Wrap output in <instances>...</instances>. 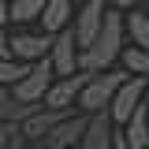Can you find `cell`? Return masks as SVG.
Listing matches in <instances>:
<instances>
[{
	"label": "cell",
	"instance_id": "1",
	"mask_svg": "<svg viewBox=\"0 0 149 149\" xmlns=\"http://www.w3.org/2000/svg\"><path fill=\"white\" fill-rule=\"evenodd\" d=\"M123 49H127V11L108 8L104 30H101V37H97L90 49L82 52L78 67H82V71H90V74H104V71H112V63L123 56Z\"/></svg>",
	"mask_w": 149,
	"mask_h": 149
},
{
	"label": "cell",
	"instance_id": "2",
	"mask_svg": "<svg viewBox=\"0 0 149 149\" xmlns=\"http://www.w3.org/2000/svg\"><path fill=\"white\" fill-rule=\"evenodd\" d=\"M127 78H130L127 71H104V74H93L90 86H86V90H82V97H78V112H86V116L108 112L112 101H116V93H119V86H123Z\"/></svg>",
	"mask_w": 149,
	"mask_h": 149
},
{
	"label": "cell",
	"instance_id": "3",
	"mask_svg": "<svg viewBox=\"0 0 149 149\" xmlns=\"http://www.w3.org/2000/svg\"><path fill=\"white\" fill-rule=\"evenodd\" d=\"M108 8H112V0H82V8L74 11L71 34H74V41H78V49H82V52H86L93 41L101 37L104 19H108Z\"/></svg>",
	"mask_w": 149,
	"mask_h": 149
},
{
	"label": "cell",
	"instance_id": "4",
	"mask_svg": "<svg viewBox=\"0 0 149 149\" xmlns=\"http://www.w3.org/2000/svg\"><path fill=\"white\" fill-rule=\"evenodd\" d=\"M52 82H56L52 60H41V63L30 67V74L19 86H11V93H15V101H22V104H45V93L52 90Z\"/></svg>",
	"mask_w": 149,
	"mask_h": 149
},
{
	"label": "cell",
	"instance_id": "5",
	"mask_svg": "<svg viewBox=\"0 0 149 149\" xmlns=\"http://www.w3.org/2000/svg\"><path fill=\"white\" fill-rule=\"evenodd\" d=\"M90 71H78L71 74V78H56L52 90L45 93V108L52 112H78V97H82V90L90 86Z\"/></svg>",
	"mask_w": 149,
	"mask_h": 149
},
{
	"label": "cell",
	"instance_id": "6",
	"mask_svg": "<svg viewBox=\"0 0 149 149\" xmlns=\"http://www.w3.org/2000/svg\"><path fill=\"white\" fill-rule=\"evenodd\" d=\"M52 41H56V37L41 34V30H37V34H30V30H15V34H11V60L34 67V63H41V60H49Z\"/></svg>",
	"mask_w": 149,
	"mask_h": 149
},
{
	"label": "cell",
	"instance_id": "7",
	"mask_svg": "<svg viewBox=\"0 0 149 149\" xmlns=\"http://www.w3.org/2000/svg\"><path fill=\"white\" fill-rule=\"evenodd\" d=\"M142 104H146V78H127V82L119 86V93H116L112 108H108L112 123L123 130V127H127V119H130L138 108H142Z\"/></svg>",
	"mask_w": 149,
	"mask_h": 149
},
{
	"label": "cell",
	"instance_id": "8",
	"mask_svg": "<svg viewBox=\"0 0 149 149\" xmlns=\"http://www.w3.org/2000/svg\"><path fill=\"white\" fill-rule=\"evenodd\" d=\"M86 127H90V116L86 112H71L63 123H56L52 134L45 138V142H37V146H49V149H78L82 146V138H86Z\"/></svg>",
	"mask_w": 149,
	"mask_h": 149
},
{
	"label": "cell",
	"instance_id": "9",
	"mask_svg": "<svg viewBox=\"0 0 149 149\" xmlns=\"http://www.w3.org/2000/svg\"><path fill=\"white\" fill-rule=\"evenodd\" d=\"M49 60H52L56 78H71V74H78V71H82V67H78V60H82V49H78V41H74V34H71V30L56 34Z\"/></svg>",
	"mask_w": 149,
	"mask_h": 149
},
{
	"label": "cell",
	"instance_id": "10",
	"mask_svg": "<svg viewBox=\"0 0 149 149\" xmlns=\"http://www.w3.org/2000/svg\"><path fill=\"white\" fill-rule=\"evenodd\" d=\"M116 138H119V127L112 123V116L97 112V116H90V127H86V138L78 149H116Z\"/></svg>",
	"mask_w": 149,
	"mask_h": 149
},
{
	"label": "cell",
	"instance_id": "11",
	"mask_svg": "<svg viewBox=\"0 0 149 149\" xmlns=\"http://www.w3.org/2000/svg\"><path fill=\"white\" fill-rule=\"evenodd\" d=\"M74 22V0H49L45 4V15H41V34H63V30H71Z\"/></svg>",
	"mask_w": 149,
	"mask_h": 149
},
{
	"label": "cell",
	"instance_id": "12",
	"mask_svg": "<svg viewBox=\"0 0 149 149\" xmlns=\"http://www.w3.org/2000/svg\"><path fill=\"white\" fill-rule=\"evenodd\" d=\"M67 116H71V112H52V108H41L34 116V119H26V123H22V138H26V142H45V138H49V134H52V127L56 123H63V119H67Z\"/></svg>",
	"mask_w": 149,
	"mask_h": 149
},
{
	"label": "cell",
	"instance_id": "13",
	"mask_svg": "<svg viewBox=\"0 0 149 149\" xmlns=\"http://www.w3.org/2000/svg\"><path fill=\"white\" fill-rule=\"evenodd\" d=\"M119 134L127 138V146H130V149H149V101L127 119V127L119 130Z\"/></svg>",
	"mask_w": 149,
	"mask_h": 149
},
{
	"label": "cell",
	"instance_id": "14",
	"mask_svg": "<svg viewBox=\"0 0 149 149\" xmlns=\"http://www.w3.org/2000/svg\"><path fill=\"white\" fill-rule=\"evenodd\" d=\"M45 4H49V0H11V4H8V22H15V26L41 22V15H45Z\"/></svg>",
	"mask_w": 149,
	"mask_h": 149
},
{
	"label": "cell",
	"instance_id": "15",
	"mask_svg": "<svg viewBox=\"0 0 149 149\" xmlns=\"http://www.w3.org/2000/svg\"><path fill=\"white\" fill-rule=\"evenodd\" d=\"M127 37L134 49H146L149 52V11H127Z\"/></svg>",
	"mask_w": 149,
	"mask_h": 149
},
{
	"label": "cell",
	"instance_id": "16",
	"mask_svg": "<svg viewBox=\"0 0 149 149\" xmlns=\"http://www.w3.org/2000/svg\"><path fill=\"white\" fill-rule=\"evenodd\" d=\"M119 63H123V71H127L130 78H149V52H146V49L127 45L123 56H119Z\"/></svg>",
	"mask_w": 149,
	"mask_h": 149
},
{
	"label": "cell",
	"instance_id": "17",
	"mask_svg": "<svg viewBox=\"0 0 149 149\" xmlns=\"http://www.w3.org/2000/svg\"><path fill=\"white\" fill-rule=\"evenodd\" d=\"M26 74H30V67H26V63H15V60H0V86H19Z\"/></svg>",
	"mask_w": 149,
	"mask_h": 149
},
{
	"label": "cell",
	"instance_id": "18",
	"mask_svg": "<svg viewBox=\"0 0 149 149\" xmlns=\"http://www.w3.org/2000/svg\"><path fill=\"white\" fill-rule=\"evenodd\" d=\"M0 60H11V34H8L4 19H0Z\"/></svg>",
	"mask_w": 149,
	"mask_h": 149
},
{
	"label": "cell",
	"instance_id": "19",
	"mask_svg": "<svg viewBox=\"0 0 149 149\" xmlns=\"http://www.w3.org/2000/svg\"><path fill=\"white\" fill-rule=\"evenodd\" d=\"M15 134H19V127H15V123H0V149H11Z\"/></svg>",
	"mask_w": 149,
	"mask_h": 149
},
{
	"label": "cell",
	"instance_id": "20",
	"mask_svg": "<svg viewBox=\"0 0 149 149\" xmlns=\"http://www.w3.org/2000/svg\"><path fill=\"white\" fill-rule=\"evenodd\" d=\"M138 4H142V0H112V8H116V11H134Z\"/></svg>",
	"mask_w": 149,
	"mask_h": 149
},
{
	"label": "cell",
	"instance_id": "21",
	"mask_svg": "<svg viewBox=\"0 0 149 149\" xmlns=\"http://www.w3.org/2000/svg\"><path fill=\"white\" fill-rule=\"evenodd\" d=\"M11 149H34V142H26V138H22V130H19L15 142H11Z\"/></svg>",
	"mask_w": 149,
	"mask_h": 149
},
{
	"label": "cell",
	"instance_id": "22",
	"mask_svg": "<svg viewBox=\"0 0 149 149\" xmlns=\"http://www.w3.org/2000/svg\"><path fill=\"white\" fill-rule=\"evenodd\" d=\"M8 4H11V0H0V19H4V22H8Z\"/></svg>",
	"mask_w": 149,
	"mask_h": 149
},
{
	"label": "cell",
	"instance_id": "23",
	"mask_svg": "<svg viewBox=\"0 0 149 149\" xmlns=\"http://www.w3.org/2000/svg\"><path fill=\"white\" fill-rule=\"evenodd\" d=\"M116 149H130V146H127V138H123V134L116 138Z\"/></svg>",
	"mask_w": 149,
	"mask_h": 149
},
{
	"label": "cell",
	"instance_id": "24",
	"mask_svg": "<svg viewBox=\"0 0 149 149\" xmlns=\"http://www.w3.org/2000/svg\"><path fill=\"white\" fill-rule=\"evenodd\" d=\"M146 101H149V78H146Z\"/></svg>",
	"mask_w": 149,
	"mask_h": 149
},
{
	"label": "cell",
	"instance_id": "25",
	"mask_svg": "<svg viewBox=\"0 0 149 149\" xmlns=\"http://www.w3.org/2000/svg\"><path fill=\"white\" fill-rule=\"evenodd\" d=\"M34 149H49V146H34Z\"/></svg>",
	"mask_w": 149,
	"mask_h": 149
}]
</instances>
